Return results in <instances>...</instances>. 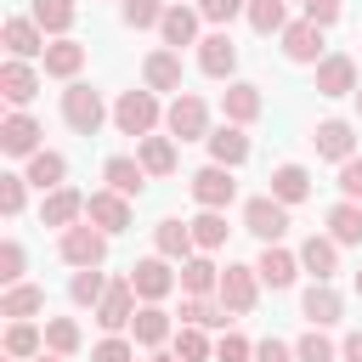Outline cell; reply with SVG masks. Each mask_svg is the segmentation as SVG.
I'll list each match as a JSON object with an SVG mask.
<instances>
[{
    "label": "cell",
    "mask_w": 362,
    "mask_h": 362,
    "mask_svg": "<svg viewBox=\"0 0 362 362\" xmlns=\"http://www.w3.org/2000/svg\"><path fill=\"white\" fill-rule=\"evenodd\" d=\"M62 119H68V130H74V136H96V130H102V119H107L102 90H90V85L68 79V90H62Z\"/></svg>",
    "instance_id": "6da1fadb"
},
{
    "label": "cell",
    "mask_w": 362,
    "mask_h": 362,
    "mask_svg": "<svg viewBox=\"0 0 362 362\" xmlns=\"http://www.w3.org/2000/svg\"><path fill=\"white\" fill-rule=\"evenodd\" d=\"M62 260L79 272V266H102L107 260V232L96 226V221H74V226H62Z\"/></svg>",
    "instance_id": "7a4b0ae2"
},
{
    "label": "cell",
    "mask_w": 362,
    "mask_h": 362,
    "mask_svg": "<svg viewBox=\"0 0 362 362\" xmlns=\"http://www.w3.org/2000/svg\"><path fill=\"white\" fill-rule=\"evenodd\" d=\"M113 124L124 130V136H153V124H158V90H124L119 102H113Z\"/></svg>",
    "instance_id": "3957f363"
},
{
    "label": "cell",
    "mask_w": 362,
    "mask_h": 362,
    "mask_svg": "<svg viewBox=\"0 0 362 362\" xmlns=\"http://www.w3.org/2000/svg\"><path fill=\"white\" fill-rule=\"evenodd\" d=\"M164 124H170V136H175V141H209V107H204V96L175 90V102H170Z\"/></svg>",
    "instance_id": "277c9868"
},
{
    "label": "cell",
    "mask_w": 362,
    "mask_h": 362,
    "mask_svg": "<svg viewBox=\"0 0 362 362\" xmlns=\"http://www.w3.org/2000/svg\"><path fill=\"white\" fill-rule=\"evenodd\" d=\"M215 294H221V305H226L232 317H249L255 300H260V272H255V266H226Z\"/></svg>",
    "instance_id": "5b68a950"
},
{
    "label": "cell",
    "mask_w": 362,
    "mask_h": 362,
    "mask_svg": "<svg viewBox=\"0 0 362 362\" xmlns=\"http://www.w3.org/2000/svg\"><path fill=\"white\" fill-rule=\"evenodd\" d=\"M243 226H249L260 243H277V238L288 232V204L272 198V192H266V198H249V204H243Z\"/></svg>",
    "instance_id": "8992f818"
},
{
    "label": "cell",
    "mask_w": 362,
    "mask_h": 362,
    "mask_svg": "<svg viewBox=\"0 0 362 362\" xmlns=\"http://www.w3.org/2000/svg\"><path fill=\"white\" fill-rule=\"evenodd\" d=\"M96 322H102L107 334H119V328H130V322H136V283H130V277L107 283V294L96 300Z\"/></svg>",
    "instance_id": "52a82bcc"
},
{
    "label": "cell",
    "mask_w": 362,
    "mask_h": 362,
    "mask_svg": "<svg viewBox=\"0 0 362 362\" xmlns=\"http://www.w3.org/2000/svg\"><path fill=\"white\" fill-rule=\"evenodd\" d=\"M40 136H45L40 119H28L23 107L0 119V153H11V158H34V153H40Z\"/></svg>",
    "instance_id": "ba28073f"
},
{
    "label": "cell",
    "mask_w": 362,
    "mask_h": 362,
    "mask_svg": "<svg viewBox=\"0 0 362 362\" xmlns=\"http://www.w3.org/2000/svg\"><path fill=\"white\" fill-rule=\"evenodd\" d=\"M0 45H6V57H23V62H34V57H45V28H40L34 17H6V28H0Z\"/></svg>",
    "instance_id": "9c48e42d"
},
{
    "label": "cell",
    "mask_w": 362,
    "mask_h": 362,
    "mask_svg": "<svg viewBox=\"0 0 362 362\" xmlns=\"http://www.w3.org/2000/svg\"><path fill=\"white\" fill-rule=\"evenodd\" d=\"M192 198H198L204 209H226V204L238 198V181H232V170H226V164H204V170L192 175Z\"/></svg>",
    "instance_id": "30bf717a"
},
{
    "label": "cell",
    "mask_w": 362,
    "mask_h": 362,
    "mask_svg": "<svg viewBox=\"0 0 362 362\" xmlns=\"http://www.w3.org/2000/svg\"><path fill=\"white\" fill-rule=\"evenodd\" d=\"M85 221H96V226L113 238V232H124V226H130V198H124V192H113V187H102V192H90V198H85Z\"/></svg>",
    "instance_id": "8fae6325"
},
{
    "label": "cell",
    "mask_w": 362,
    "mask_h": 362,
    "mask_svg": "<svg viewBox=\"0 0 362 362\" xmlns=\"http://www.w3.org/2000/svg\"><path fill=\"white\" fill-rule=\"evenodd\" d=\"M0 96H6L11 107H28V102L40 96V74H34L23 57H6V62H0Z\"/></svg>",
    "instance_id": "7c38bea8"
},
{
    "label": "cell",
    "mask_w": 362,
    "mask_h": 362,
    "mask_svg": "<svg viewBox=\"0 0 362 362\" xmlns=\"http://www.w3.org/2000/svg\"><path fill=\"white\" fill-rule=\"evenodd\" d=\"M130 283H136V294H141V300H153V305H158L181 277L170 272V260H164V255H153V260H136V266H130Z\"/></svg>",
    "instance_id": "4fadbf2b"
},
{
    "label": "cell",
    "mask_w": 362,
    "mask_h": 362,
    "mask_svg": "<svg viewBox=\"0 0 362 362\" xmlns=\"http://www.w3.org/2000/svg\"><path fill=\"white\" fill-rule=\"evenodd\" d=\"M283 57L288 62H322V23H311V17L288 23L283 28Z\"/></svg>",
    "instance_id": "5bb4252c"
},
{
    "label": "cell",
    "mask_w": 362,
    "mask_h": 362,
    "mask_svg": "<svg viewBox=\"0 0 362 362\" xmlns=\"http://www.w3.org/2000/svg\"><path fill=\"white\" fill-rule=\"evenodd\" d=\"M317 96H356V62L345 51L317 62Z\"/></svg>",
    "instance_id": "9a60e30c"
},
{
    "label": "cell",
    "mask_w": 362,
    "mask_h": 362,
    "mask_svg": "<svg viewBox=\"0 0 362 362\" xmlns=\"http://www.w3.org/2000/svg\"><path fill=\"white\" fill-rule=\"evenodd\" d=\"M311 141H317V158H334V164H345V158L356 153V130H351L345 119H322V124L311 130Z\"/></svg>",
    "instance_id": "2e32d148"
},
{
    "label": "cell",
    "mask_w": 362,
    "mask_h": 362,
    "mask_svg": "<svg viewBox=\"0 0 362 362\" xmlns=\"http://www.w3.org/2000/svg\"><path fill=\"white\" fill-rule=\"evenodd\" d=\"M198 68H204L209 79H232V68H238V45H232L226 34H204V40H198Z\"/></svg>",
    "instance_id": "e0dca14e"
},
{
    "label": "cell",
    "mask_w": 362,
    "mask_h": 362,
    "mask_svg": "<svg viewBox=\"0 0 362 362\" xmlns=\"http://www.w3.org/2000/svg\"><path fill=\"white\" fill-rule=\"evenodd\" d=\"M40 221H45V226H74V221H85V192H74V187L45 192V198H40Z\"/></svg>",
    "instance_id": "ac0fdd59"
},
{
    "label": "cell",
    "mask_w": 362,
    "mask_h": 362,
    "mask_svg": "<svg viewBox=\"0 0 362 362\" xmlns=\"http://www.w3.org/2000/svg\"><path fill=\"white\" fill-rule=\"evenodd\" d=\"M255 272H260V283H266V288H288V283L300 277V255H288V249L266 243V249H260V260H255Z\"/></svg>",
    "instance_id": "d6986e66"
},
{
    "label": "cell",
    "mask_w": 362,
    "mask_h": 362,
    "mask_svg": "<svg viewBox=\"0 0 362 362\" xmlns=\"http://www.w3.org/2000/svg\"><path fill=\"white\" fill-rule=\"evenodd\" d=\"M23 175H28V187H40V192H57V187H68V158L51 153V147H40Z\"/></svg>",
    "instance_id": "ffe728a7"
},
{
    "label": "cell",
    "mask_w": 362,
    "mask_h": 362,
    "mask_svg": "<svg viewBox=\"0 0 362 362\" xmlns=\"http://www.w3.org/2000/svg\"><path fill=\"white\" fill-rule=\"evenodd\" d=\"M153 243H158L164 260H192V249H198L192 221H158V226H153Z\"/></svg>",
    "instance_id": "44dd1931"
},
{
    "label": "cell",
    "mask_w": 362,
    "mask_h": 362,
    "mask_svg": "<svg viewBox=\"0 0 362 362\" xmlns=\"http://www.w3.org/2000/svg\"><path fill=\"white\" fill-rule=\"evenodd\" d=\"M300 266H305V272H311L317 283H328V277L339 272V243H334V238H317V232H311V238L300 243Z\"/></svg>",
    "instance_id": "7402d4cb"
},
{
    "label": "cell",
    "mask_w": 362,
    "mask_h": 362,
    "mask_svg": "<svg viewBox=\"0 0 362 362\" xmlns=\"http://www.w3.org/2000/svg\"><path fill=\"white\" fill-rule=\"evenodd\" d=\"M40 62H45V74H51V79H74V74L85 68V45L62 34V40H51V45H45V57H40Z\"/></svg>",
    "instance_id": "603a6c76"
},
{
    "label": "cell",
    "mask_w": 362,
    "mask_h": 362,
    "mask_svg": "<svg viewBox=\"0 0 362 362\" xmlns=\"http://www.w3.org/2000/svg\"><path fill=\"white\" fill-rule=\"evenodd\" d=\"M141 79H147V90H181V57H175L170 45H164V51H147Z\"/></svg>",
    "instance_id": "cb8c5ba5"
},
{
    "label": "cell",
    "mask_w": 362,
    "mask_h": 362,
    "mask_svg": "<svg viewBox=\"0 0 362 362\" xmlns=\"http://www.w3.org/2000/svg\"><path fill=\"white\" fill-rule=\"evenodd\" d=\"M209 158L226 164V170H238V164L249 158V136H243V124H221V130H209Z\"/></svg>",
    "instance_id": "d4e9b609"
},
{
    "label": "cell",
    "mask_w": 362,
    "mask_h": 362,
    "mask_svg": "<svg viewBox=\"0 0 362 362\" xmlns=\"http://www.w3.org/2000/svg\"><path fill=\"white\" fill-rule=\"evenodd\" d=\"M102 181L113 187V192H124V198H141V187H147V170H141V158H107L102 164Z\"/></svg>",
    "instance_id": "484cf974"
},
{
    "label": "cell",
    "mask_w": 362,
    "mask_h": 362,
    "mask_svg": "<svg viewBox=\"0 0 362 362\" xmlns=\"http://www.w3.org/2000/svg\"><path fill=\"white\" fill-rule=\"evenodd\" d=\"M300 311H305V322H311V328H328V322H339L345 300H339L328 283H311V288H305V300H300Z\"/></svg>",
    "instance_id": "4316f807"
},
{
    "label": "cell",
    "mask_w": 362,
    "mask_h": 362,
    "mask_svg": "<svg viewBox=\"0 0 362 362\" xmlns=\"http://www.w3.org/2000/svg\"><path fill=\"white\" fill-rule=\"evenodd\" d=\"M198 17H204V11H187V6H170V11H164V23H158V34H164V45H170V51H181V45H198Z\"/></svg>",
    "instance_id": "83f0119b"
},
{
    "label": "cell",
    "mask_w": 362,
    "mask_h": 362,
    "mask_svg": "<svg viewBox=\"0 0 362 362\" xmlns=\"http://www.w3.org/2000/svg\"><path fill=\"white\" fill-rule=\"evenodd\" d=\"M221 107H226V119H232V124H249V119H260V107H266V102H260V85H243V79H238V85H226Z\"/></svg>",
    "instance_id": "f1b7e54d"
},
{
    "label": "cell",
    "mask_w": 362,
    "mask_h": 362,
    "mask_svg": "<svg viewBox=\"0 0 362 362\" xmlns=\"http://www.w3.org/2000/svg\"><path fill=\"white\" fill-rule=\"evenodd\" d=\"M136 158L147 175H170L175 170V136H141L136 141Z\"/></svg>",
    "instance_id": "f546056e"
},
{
    "label": "cell",
    "mask_w": 362,
    "mask_h": 362,
    "mask_svg": "<svg viewBox=\"0 0 362 362\" xmlns=\"http://www.w3.org/2000/svg\"><path fill=\"white\" fill-rule=\"evenodd\" d=\"M272 198H283V204H305V198H311V175H305V164H277V170H272Z\"/></svg>",
    "instance_id": "4dcf8cb0"
},
{
    "label": "cell",
    "mask_w": 362,
    "mask_h": 362,
    "mask_svg": "<svg viewBox=\"0 0 362 362\" xmlns=\"http://www.w3.org/2000/svg\"><path fill=\"white\" fill-rule=\"evenodd\" d=\"M34 311H45V288L40 283H11L6 294H0V317H34Z\"/></svg>",
    "instance_id": "1f68e13d"
},
{
    "label": "cell",
    "mask_w": 362,
    "mask_h": 362,
    "mask_svg": "<svg viewBox=\"0 0 362 362\" xmlns=\"http://www.w3.org/2000/svg\"><path fill=\"white\" fill-rule=\"evenodd\" d=\"M45 351V328H34L28 317H17L11 328H6V356H17V362H34Z\"/></svg>",
    "instance_id": "d6a6232c"
},
{
    "label": "cell",
    "mask_w": 362,
    "mask_h": 362,
    "mask_svg": "<svg viewBox=\"0 0 362 362\" xmlns=\"http://www.w3.org/2000/svg\"><path fill=\"white\" fill-rule=\"evenodd\" d=\"M130 328H136V345H147V351H153V345H164V339H170V311L147 300V305L136 311V322H130Z\"/></svg>",
    "instance_id": "836d02e7"
},
{
    "label": "cell",
    "mask_w": 362,
    "mask_h": 362,
    "mask_svg": "<svg viewBox=\"0 0 362 362\" xmlns=\"http://www.w3.org/2000/svg\"><path fill=\"white\" fill-rule=\"evenodd\" d=\"M328 238H334V243H362V204L339 198V204L328 209Z\"/></svg>",
    "instance_id": "e575fe53"
},
{
    "label": "cell",
    "mask_w": 362,
    "mask_h": 362,
    "mask_svg": "<svg viewBox=\"0 0 362 362\" xmlns=\"http://www.w3.org/2000/svg\"><path fill=\"white\" fill-rule=\"evenodd\" d=\"M181 288H187V294H215V288H221V266L204 260V255L181 260Z\"/></svg>",
    "instance_id": "d590c367"
},
{
    "label": "cell",
    "mask_w": 362,
    "mask_h": 362,
    "mask_svg": "<svg viewBox=\"0 0 362 362\" xmlns=\"http://www.w3.org/2000/svg\"><path fill=\"white\" fill-rule=\"evenodd\" d=\"M102 294H107V277H102V266H79V272H74V283H68V300L96 311V300H102Z\"/></svg>",
    "instance_id": "8d00e7d4"
},
{
    "label": "cell",
    "mask_w": 362,
    "mask_h": 362,
    "mask_svg": "<svg viewBox=\"0 0 362 362\" xmlns=\"http://www.w3.org/2000/svg\"><path fill=\"white\" fill-rule=\"evenodd\" d=\"M28 17H34L45 34H57V40H62V34L74 28V0H34V11H28Z\"/></svg>",
    "instance_id": "74e56055"
},
{
    "label": "cell",
    "mask_w": 362,
    "mask_h": 362,
    "mask_svg": "<svg viewBox=\"0 0 362 362\" xmlns=\"http://www.w3.org/2000/svg\"><path fill=\"white\" fill-rule=\"evenodd\" d=\"M181 322H192V328H226V305H215L209 294H192L181 305Z\"/></svg>",
    "instance_id": "f35d334b"
},
{
    "label": "cell",
    "mask_w": 362,
    "mask_h": 362,
    "mask_svg": "<svg viewBox=\"0 0 362 362\" xmlns=\"http://www.w3.org/2000/svg\"><path fill=\"white\" fill-rule=\"evenodd\" d=\"M45 351L74 356V351H79V322H74V317H45Z\"/></svg>",
    "instance_id": "ab89813d"
},
{
    "label": "cell",
    "mask_w": 362,
    "mask_h": 362,
    "mask_svg": "<svg viewBox=\"0 0 362 362\" xmlns=\"http://www.w3.org/2000/svg\"><path fill=\"white\" fill-rule=\"evenodd\" d=\"M249 28H255V34H283V28H288L283 0H249Z\"/></svg>",
    "instance_id": "60d3db41"
},
{
    "label": "cell",
    "mask_w": 362,
    "mask_h": 362,
    "mask_svg": "<svg viewBox=\"0 0 362 362\" xmlns=\"http://www.w3.org/2000/svg\"><path fill=\"white\" fill-rule=\"evenodd\" d=\"M226 232H232V226H226V215H221V209H204V215L192 221L198 249H221V243H226Z\"/></svg>",
    "instance_id": "b9f144b4"
},
{
    "label": "cell",
    "mask_w": 362,
    "mask_h": 362,
    "mask_svg": "<svg viewBox=\"0 0 362 362\" xmlns=\"http://www.w3.org/2000/svg\"><path fill=\"white\" fill-rule=\"evenodd\" d=\"M164 11H170L164 0H124V23H130V28H158Z\"/></svg>",
    "instance_id": "7bdbcfd3"
},
{
    "label": "cell",
    "mask_w": 362,
    "mask_h": 362,
    "mask_svg": "<svg viewBox=\"0 0 362 362\" xmlns=\"http://www.w3.org/2000/svg\"><path fill=\"white\" fill-rule=\"evenodd\" d=\"M23 266H28L23 243H17V238H6V243H0V283H6V288H11V283H23Z\"/></svg>",
    "instance_id": "ee69618b"
},
{
    "label": "cell",
    "mask_w": 362,
    "mask_h": 362,
    "mask_svg": "<svg viewBox=\"0 0 362 362\" xmlns=\"http://www.w3.org/2000/svg\"><path fill=\"white\" fill-rule=\"evenodd\" d=\"M23 187H28V175H11V170L0 175V215H23V198H28Z\"/></svg>",
    "instance_id": "f6af8a7d"
},
{
    "label": "cell",
    "mask_w": 362,
    "mask_h": 362,
    "mask_svg": "<svg viewBox=\"0 0 362 362\" xmlns=\"http://www.w3.org/2000/svg\"><path fill=\"white\" fill-rule=\"evenodd\" d=\"M175 356H181V362H204V356H209V339H204V328H192V322H187V328L175 334Z\"/></svg>",
    "instance_id": "bcb514c9"
},
{
    "label": "cell",
    "mask_w": 362,
    "mask_h": 362,
    "mask_svg": "<svg viewBox=\"0 0 362 362\" xmlns=\"http://www.w3.org/2000/svg\"><path fill=\"white\" fill-rule=\"evenodd\" d=\"M294 356H300V362H334V345H328V334H322V328H311V334H300Z\"/></svg>",
    "instance_id": "7dc6e473"
},
{
    "label": "cell",
    "mask_w": 362,
    "mask_h": 362,
    "mask_svg": "<svg viewBox=\"0 0 362 362\" xmlns=\"http://www.w3.org/2000/svg\"><path fill=\"white\" fill-rule=\"evenodd\" d=\"M249 356H255V345L243 334H221L215 339V362H249Z\"/></svg>",
    "instance_id": "c3c4849f"
},
{
    "label": "cell",
    "mask_w": 362,
    "mask_h": 362,
    "mask_svg": "<svg viewBox=\"0 0 362 362\" xmlns=\"http://www.w3.org/2000/svg\"><path fill=\"white\" fill-rule=\"evenodd\" d=\"M90 362H136V345H130V339H119V334H107V339L90 351Z\"/></svg>",
    "instance_id": "681fc988"
},
{
    "label": "cell",
    "mask_w": 362,
    "mask_h": 362,
    "mask_svg": "<svg viewBox=\"0 0 362 362\" xmlns=\"http://www.w3.org/2000/svg\"><path fill=\"white\" fill-rule=\"evenodd\" d=\"M339 198L362 204V158H356V153H351V158L339 164Z\"/></svg>",
    "instance_id": "f907efd6"
},
{
    "label": "cell",
    "mask_w": 362,
    "mask_h": 362,
    "mask_svg": "<svg viewBox=\"0 0 362 362\" xmlns=\"http://www.w3.org/2000/svg\"><path fill=\"white\" fill-rule=\"evenodd\" d=\"M198 11H204L209 23H232L238 11H249V0H198Z\"/></svg>",
    "instance_id": "816d5d0a"
},
{
    "label": "cell",
    "mask_w": 362,
    "mask_h": 362,
    "mask_svg": "<svg viewBox=\"0 0 362 362\" xmlns=\"http://www.w3.org/2000/svg\"><path fill=\"white\" fill-rule=\"evenodd\" d=\"M255 362H300V356H294V345H283V339H260V345H255Z\"/></svg>",
    "instance_id": "f5cc1de1"
},
{
    "label": "cell",
    "mask_w": 362,
    "mask_h": 362,
    "mask_svg": "<svg viewBox=\"0 0 362 362\" xmlns=\"http://www.w3.org/2000/svg\"><path fill=\"white\" fill-rule=\"evenodd\" d=\"M305 17L328 28V23H339V0H305Z\"/></svg>",
    "instance_id": "db71d44e"
},
{
    "label": "cell",
    "mask_w": 362,
    "mask_h": 362,
    "mask_svg": "<svg viewBox=\"0 0 362 362\" xmlns=\"http://www.w3.org/2000/svg\"><path fill=\"white\" fill-rule=\"evenodd\" d=\"M339 356H345V362H362V328H356V334H345V345H339Z\"/></svg>",
    "instance_id": "11a10c76"
},
{
    "label": "cell",
    "mask_w": 362,
    "mask_h": 362,
    "mask_svg": "<svg viewBox=\"0 0 362 362\" xmlns=\"http://www.w3.org/2000/svg\"><path fill=\"white\" fill-rule=\"evenodd\" d=\"M34 362H68V356H57V351H40V356H34Z\"/></svg>",
    "instance_id": "9f6ffc18"
},
{
    "label": "cell",
    "mask_w": 362,
    "mask_h": 362,
    "mask_svg": "<svg viewBox=\"0 0 362 362\" xmlns=\"http://www.w3.org/2000/svg\"><path fill=\"white\" fill-rule=\"evenodd\" d=\"M153 362H181V356H153Z\"/></svg>",
    "instance_id": "6f0895ef"
},
{
    "label": "cell",
    "mask_w": 362,
    "mask_h": 362,
    "mask_svg": "<svg viewBox=\"0 0 362 362\" xmlns=\"http://www.w3.org/2000/svg\"><path fill=\"white\" fill-rule=\"evenodd\" d=\"M356 294H362V272H356Z\"/></svg>",
    "instance_id": "680465c9"
},
{
    "label": "cell",
    "mask_w": 362,
    "mask_h": 362,
    "mask_svg": "<svg viewBox=\"0 0 362 362\" xmlns=\"http://www.w3.org/2000/svg\"><path fill=\"white\" fill-rule=\"evenodd\" d=\"M356 107H362V85H356Z\"/></svg>",
    "instance_id": "91938a15"
},
{
    "label": "cell",
    "mask_w": 362,
    "mask_h": 362,
    "mask_svg": "<svg viewBox=\"0 0 362 362\" xmlns=\"http://www.w3.org/2000/svg\"><path fill=\"white\" fill-rule=\"evenodd\" d=\"M6 362H17V356H6Z\"/></svg>",
    "instance_id": "94428289"
}]
</instances>
